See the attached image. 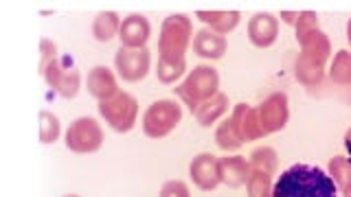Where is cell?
<instances>
[{
	"instance_id": "6da1fadb",
	"label": "cell",
	"mask_w": 351,
	"mask_h": 197,
	"mask_svg": "<svg viewBox=\"0 0 351 197\" xmlns=\"http://www.w3.org/2000/svg\"><path fill=\"white\" fill-rule=\"evenodd\" d=\"M272 197H338V186L321 167L296 162L277 178Z\"/></svg>"
},
{
	"instance_id": "7a4b0ae2",
	"label": "cell",
	"mask_w": 351,
	"mask_h": 197,
	"mask_svg": "<svg viewBox=\"0 0 351 197\" xmlns=\"http://www.w3.org/2000/svg\"><path fill=\"white\" fill-rule=\"evenodd\" d=\"M173 92L195 114L197 107L219 92V73L213 66H206V64L195 66V68L184 77V81L176 86Z\"/></svg>"
},
{
	"instance_id": "3957f363",
	"label": "cell",
	"mask_w": 351,
	"mask_h": 197,
	"mask_svg": "<svg viewBox=\"0 0 351 197\" xmlns=\"http://www.w3.org/2000/svg\"><path fill=\"white\" fill-rule=\"evenodd\" d=\"M193 42V25L191 18L184 14H173L162 20L158 36V53L167 60H184Z\"/></svg>"
},
{
	"instance_id": "277c9868",
	"label": "cell",
	"mask_w": 351,
	"mask_h": 197,
	"mask_svg": "<svg viewBox=\"0 0 351 197\" xmlns=\"http://www.w3.org/2000/svg\"><path fill=\"white\" fill-rule=\"evenodd\" d=\"M99 114L104 116V120L114 131H119V134H128V131L136 125L138 101L130 92L119 90L112 98L99 101Z\"/></svg>"
},
{
	"instance_id": "5b68a950",
	"label": "cell",
	"mask_w": 351,
	"mask_h": 197,
	"mask_svg": "<svg viewBox=\"0 0 351 197\" xmlns=\"http://www.w3.org/2000/svg\"><path fill=\"white\" fill-rule=\"evenodd\" d=\"M182 120V107L171 98L154 101L143 114V131L149 138H165L178 127Z\"/></svg>"
},
{
	"instance_id": "8992f818",
	"label": "cell",
	"mask_w": 351,
	"mask_h": 197,
	"mask_svg": "<svg viewBox=\"0 0 351 197\" xmlns=\"http://www.w3.org/2000/svg\"><path fill=\"white\" fill-rule=\"evenodd\" d=\"M64 140L66 147L75 153H95L104 145V129L95 118L84 116L73 120L71 127L66 129Z\"/></svg>"
},
{
	"instance_id": "52a82bcc",
	"label": "cell",
	"mask_w": 351,
	"mask_h": 197,
	"mask_svg": "<svg viewBox=\"0 0 351 197\" xmlns=\"http://www.w3.org/2000/svg\"><path fill=\"white\" fill-rule=\"evenodd\" d=\"M259 127L263 131V136H270L274 131H281L290 120V103L285 92H272L255 107Z\"/></svg>"
},
{
	"instance_id": "ba28073f",
	"label": "cell",
	"mask_w": 351,
	"mask_h": 197,
	"mask_svg": "<svg viewBox=\"0 0 351 197\" xmlns=\"http://www.w3.org/2000/svg\"><path fill=\"white\" fill-rule=\"evenodd\" d=\"M117 75L128 83L143 81L152 68V53L147 49H125L121 47L114 55Z\"/></svg>"
},
{
	"instance_id": "9c48e42d",
	"label": "cell",
	"mask_w": 351,
	"mask_h": 197,
	"mask_svg": "<svg viewBox=\"0 0 351 197\" xmlns=\"http://www.w3.org/2000/svg\"><path fill=\"white\" fill-rule=\"evenodd\" d=\"M44 79H47L51 90H55L64 98H75L82 88V73L77 70V66L64 60H55L47 70H44Z\"/></svg>"
},
{
	"instance_id": "30bf717a",
	"label": "cell",
	"mask_w": 351,
	"mask_h": 197,
	"mask_svg": "<svg viewBox=\"0 0 351 197\" xmlns=\"http://www.w3.org/2000/svg\"><path fill=\"white\" fill-rule=\"evenodd\" d=\"M152 36V25L145 16L141 14H132L123 18L121 22V31H119V40L121 47L125 49H145V44L149 42Z\"/></svg>"
},
{
	"instance_id": "8fae6325",
	"label": "cell",
	"mask_w": 351,
	"mask_h": 197,
	"mask_svg": "<svg viewBox=\"0 0 351 197\" xmlns=\"http://www.w3.org/2000/svg\"><path fill=\"white\" fill-rule=\"evenodd\" d=\"M189 175L200 191H215L222 184L217 171V158L211 153H197L189 164Z\"/></svg>"
},
{
	"instance_id": "7c38bea8",
	"label": "cell",
	"mask_w": 351,
	"mask_h": 197,
	"mask_svg": "<svg viewBox=\"0 0 351 197\" xmlns=\"http://www.w3.org/2000/svg\"><path fill=\"white\" fill-rule=\"evenodd\" d=\"M279 38V20L272 14H255L248 22V40L259 49H268L272 47Z\"/></svg>"
},
{
	"instance_id": "4fadbf2b",
	"label": "cell",
	"mask_w": 351,
	"mask_h": 197,
	"mask_svg": "<svg viewBox=\"0 0 351 197\" xmlns=\"http://www.w3.org/2000/svg\"><path fill=\"white\" fill-rule=\"evenodd\" d=\"M219 182L226 184L228 189H239L246 186L250 178V162L244 156H224L217 158Z\"/></svg>"
},
{
	"instance_id": "5bb4252c",
	"label": "cell",
	"mask_w": 351,
	"mask_h": 197,
	"mask_svg": "<svg viewBox=\"0 0 351 197\" xmlns=\"http://www.w3.org/2000/svg\"><path fill=\"white\" fill-rule=\"evenodd\" d=\"M228 118L233 120L237 134L241 136V140H244V142H252V140L263 138V131L259 127V118H257V109L252 105L237 103Z\"/></svg>"
},
{
	"instance_id": "9a60e30c",
	"label": "cell",
	"mask_w": 351,
	"mask_h": 197,
	"mask_svg": "<svg viewBox=\"0 0 351 197\" xmlns=\"http://www.w3.org/2000/svg\"><path fill=\"white\" fill-rule=\"evenodd\" d=\"M296 42H299L303 57L312 60L316 64L325 66L329 62V57H332V42H329L327 33H323L321 29L305 33V36H299Z\"/></svg>"
},
{
	"instance_id": "2e32d148",
	"label": "cell",
	"mask_w": 351,
	"mask_h": 197,
	"mask_svg": "<svg viewBox=\"0 0 351 197\" xmlns=\"http://www.w3.org/2000/svg\"><path fill=\"white\" fill-rule=\"evenodd\" d=\"M191 49L197 57H202V60H222L226 55L228 44L224 36H219V33L211 29H202L193 36Z\"/></svg>"
},
{
	"instance_id": "e0dca14e",
	"label": "cell",
	"mask_w": 351,
	"mask_h": 197,
	"mask_svg": "<svg viewBox=\"0 0 351 197\" xmlns=\"http://www.w3.org/2000/svg\"><path fill=\"white\" fill-rule=\"evenodd\" d=\"M88 92H90L97 101H106L112 98L119 92L117 75L108 68V66H95L88 73Z\"/></svg>"
},
{
	"instance_id": "ac0fdd59",
	"label": "cell",
	"mask_w": 351,
	"mask_h": 197,
	"mask_svg": "<svg viewBox=\"0 0 351 197\" xmlns=\"http://www.w3.org/2000/svg\"><path fill=\"white\" fill-rule=\"evenodd\" d=\"M197 18L211 31L219 33V36H226V33L235 31L241 20L239 11H197Z\"/></svg>"
},
{
	"instance_id": "d6986e66",
	"label": "cell",
	"mask_w": 351,
	"mask_h": 197,
	"mask_svg": "<svg viewBox=\"0 0 351 197\" xmlns=\"http://www.w3.org/2000/svg\"><path fill=\"white\" fill-rule=\"evenodd\" d=\"M226 112H228V96L224 92H217L213 98H208V101H204L200 107L195 109V120L202 127H211Z\"/></svg>"
},
{
	"instance_id": "ffe728a7",
	"label": "cell",
	"mask_w": 351,
	"mask_h": 197,
	"mask_svg": "<svg viewBox=\"0 0 351 197\" xmlns=\"http://www.w3.org/2000/svg\"><path fill=\"white\" fill-rule=\"evenodd\" d=\"M294 77H296V81H299V83H303L307 88H314V86H318L325 79V66L299 55L296 62H294Z\"/></svg>"
},
{
	"instance_id": "44dd1931",
	"label": "cell",
	"mask_w": 351,
	"mask_h": 197,
	"mask_svg": "<svg viewBox=\"0 0 351 197\" xmlns=\"http://www.w3.org/2000/svg\"><path fill=\"white\" fill-rule=\"evenodd\" d=\"M121 20L117 11H101L95 22H93V36L95 40L99 42H110L112 38L119 36V31H121Z\"/></svg>"
},
{
	"instance_id": "7402d4cb",
	"label": "cell",
	"mask_w": 351,
	"mask_h": 197,
	"mask_svg": "<svg viewBox=\"0 0 351 197\" xmlns=\"http://www.w3.org/2000/svg\"><path fill=\"white\" fill-rule=\"evenodd\" d=\"M248 162H250V171L266 173L270 178H274V173L279 169V156L272 147H257L250 153Z\"/></svg>"
},
{
	"instance_id": "603a6c76",
	"label": "cell",
	"mask_w": 351,
	"mask_h": 197,
	"mask_svg": "<svg viewBox=\"0 0 351 197\" xmlns=\"http://www.w3.org/2000/svg\"><path fill=\"white\" fill-rule=\"evenodd\" d=\"M327 77L336 86H351V51L343 49L334 55Z\"/></svg>"
},
{
	"instance_id": "cb8c5ba5",
	"label": "cell",
	"mask_w": 351,
	"mask_h": 197,
	"mask_svg": "<svg viewBox=\"0 0 351 197\" xmlns=\"http://www.w3.org/2000/svg\"><path fill=\"white\" fill-rule=\"evenodd\" d=\"M215 142H217V147L224 149V151H237L241 145H244V140H241V136L237 134V129H235L233 120H230V118H224L222 123L217 125Z\"/></svg>"
},
{
	"instance_id": "d4e9b609",
	"label": "cell",
	"mask_w": 351,
	"mask_h": 197,
	"mask_svg": "<svg viewBox=\"0 0 351 197\" xmlns=\"http://www.w3.org/2000/svg\"><path fill=\"white\" fill-rule=\"evenodd\" d=\"M186 73V60H167L158 57L156 77L160 83H176Z\"/></svg>"
},
{
	"instance_id": "484cf974",
	"label": "cell",
	"mask_w": 351,
	"mask_h": 197,
	"mask_svg": "<svg viewBox=\"0 0 351 197\" xmlns=\"http://www.w3.org/2000/svg\"><path fill=\"white\" fill-rule=\"evenodd\" d=\"M62 136V123L60 118L55 116L49 109H42L40 112V140L44 145H51Z\"/></svg>"
},
{
	"instance_id": "4316f807",
	"label": "cell",
	"mask_w": 351,
	"mask_h": 197,
	"mask_svg": "<svg viewBox=\"0 0 351 197\" xmlns=\"http://www.w3.org/2000/svg\"><path fill=\"white\" fill-rule=\"evenodd\" d=\"M329 178L338 186V191H343L351 180V158L349 156H334L329 160Z\"/></svg>"
},
{
	"instance_id": "83f0119b",
	"label": "cell",
	"mask_w": 351,
	"mask_h": 197,
	"mask_svg": "<svg viewBox=\"0 0 351 197\" xmlns=\"http://www.w3.org/2000/svg\"><path fill=\"white\" fill-rule=\"evenodd\" d=\"M246 191H248V197H272L274 182L266 173L250 171V178L246 182Z\"/></svg>"
},
{
	"instance_id": "f1b7e54d",
	"label": "cell",
	"mask_w": 351,
	"mask_h": 197,
	"mask_svg": "<svg viewBox=\"0 0 351 197\" xmlns=\"http://www.w3.org/2000/svg\"><path fill=\"white\" fill-rule=\"evenodd\" d=\"M316 29H321L318 27V16L314 14V11H301V16H299V22H296V38L299 36H305V33H310V31H316Z\"/></svg>"
},
{
	"instance_id": "f546056e",
	"label": "cell",
	"mask_w": 351,
	"mask_h": 197,
	"mask_svg": "<svg viewBox=\"0 0 351 197\" xmlns=\"http://www.w3.org/2000/svg\"><path fill=\"white\" fill-rule=\"evenodd\" d=\"M160 197H191V191L182 180H169L162 184Z\"/></svg>"
},
{
	"instance_id": "4dcf8cb0",
	"label": "cell",
	"mask_w": 351,
	"mask_h": 197,
	"mask_svg": "<svg viewBox=\"0 0 351 197\" xmlns=\"http://www.w3.org/2000/svg\"><path fill=\"white\" fill-rule=\"evenodd\" d=\"M40 51H42V60H40V75H44V70L58 60V47L51 40H42L40 42Z\"/></svg>"
},
{
	"instance_id": "1f68e13d",
	"label": "cell",
	"mask_w": 351,
	"mask_h": 197,
	"mask_svg": "<svg viewBox=\"0 0 351 197\" xmlns=\"http://www.w3.org/2000/svg\"><path fill=\"white\" fill-rule=\"evenodd\" d=\"M299 11H281V22H285V25L290 27H296V22H299Z\"/></svg>"
},
{
	"instance_id": "d6a6232c",
	"label": "cell",
	"mask_w": 351,
	"mask_h": 197,
	"mask_svg": "<svg viewBox=\"0 0 351 197\" xmlns=\"http://www.w3.org/2000/svg\"><path fill=\"white\" fill-rule=\"evenodd\" d=\"M343 145H345V151H347V156L351 158V127L345 131V140H343Z\"/></svg>"
},
{
	"instance_id": "836d02e7",
	"label": "cell",
	"mask_w": 351,
	"mask_h": 197,
	"mask_svg": "<svg viewBox=\"0 0 351 197\" xmlns=\"http://www.w3.org/2000/svg\"><path fill=\"white\" fill-rule=\"evenodd\" d=\"M340 193H343V195H351V180H349V184L345 186V189L343 191H340Z\"/></svg>"
},
{
	"instance_id": "e575fe53",
	"label": "cell",
	"mask_w": 351,
	"mask_h": 197,
	"mask_svg": "<svg viewBox=\"0 0 351 197\" xmlns=\"http://www.w3.org/2000/svg\"><path fill=\"white\" fill-rule=\"evenodd\" d=\"M347 40H349V44H351V18H349V22H347Z\"/></svg>"
},
{
	"instance_id": "d590c367",
	"label": "cell",
	"mask_w": 351,
	"mask_h": 197,
	"mask_svg": "<svg viewBox=\"0 0 351 197\" xmlns=\"http://www.w3.org/2000/svg\"><path fill=\"white\" fill-rule=\"evenodd\" d=\"M64 197H80V195H64Z\"/></svg>"
},
{
	"instance_id": "8d00e7d4",
	"label": "cell",
	"mask_w": 351,
	"mask_h": 197,
	"mask_svg": "<svg viewBox=\"0 0 351 197\" xmlns=\"http://www.w3.org/2000/svg\"><path fill=\"white\" fill-rule=\"evenodd\" d=\"M343 197H351V195H343Z\"/></svg>"
}]
</instances>
